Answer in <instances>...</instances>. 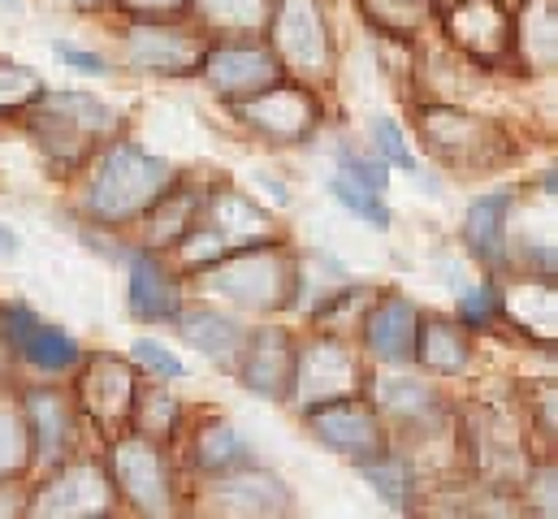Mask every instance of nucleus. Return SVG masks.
Listing matches in <instances>:
<instances>
[{"label": "nucleus", "instance_id": "9d476101", "mask_svg": "<svg viewBox=\"0 0 558 519\" xmlns=\"http://www.w3.org/2000/svg\"><path fill=\"white\" fill-rule=\"evenodd\" d=\"M126 57L156 74H199L204 44L165 17H140L126 31Z\"/></svg>", "mask_w": 558, "mask_h": 519}, {"label": "nucleus", "instance_id": "c85d7f7f", "mask_svg": "<svg viewBox=\"0 0 558 519\" xmlns=\"http://www.w3.org/2000/svg\"><path fill=\"white\" fill-rule=\"evenodd\" d=\"M35 455L31 446V424H26V411H13V407H0V481L17 476L26 468V459Z\"/></svg>", "mask_w": 558, "mask_h": 519}, {"label": "nucleus", "instance_id": "f03ea898", "mask_svg": "<svg viewBox=\"0 0 558 519\" xmlns=\"http://www.w3.org/2000/svg\"><path fill=\"white\" fill-rule=\"evenodd\" d=\"M299 273L294 260L281 248H247V252H226L217 264H208V286L247 303V307H274L286 303V294L294 290Z\"/></svg>", "mask_w": 558, "mask_h": 519}, {"label": "nucleus", "instance_id": "f3484780", "mask_svg": "<svg viewBox=\"0 0 558 519\" xmlns=\"http://www.w3.org/2000/svg\"><path fill=\"white\" fill-rule=\"evenodd\" d=\"M368 347L386 360V364H412L416 360V334H420V312L408 299H381L368 312Z\"/></svg>", "mask_w": 558, "mask_h": 519}, {"label": "nucleus", "instance_id": "b1692460", "mask_svg": "<svg viewBox=\"0 0 558 519\" xmlns=\"http://www.w3.org/2000/svg\"><path fill=\"white\" fill-rule=\"evenodd\" d=\"M515 48L537 65H555V0H529V9L515 22Z\"/></svg>", "mask_w": 558, "mask_h": 519}, {"label": "nucleus", "instance_id": "2eb2a0df", "mask_svg": "<svg viewBox=\"0 0 558 519\" xmlns=\"http://www.w3.org/2000/svg\"><path fill=\"white\" fill-rule=\"evenodd\" d=\"M109 481L96 472V463H78V468H65L35 503L39 516H105L109 511Z\"/></svg>", "mask_w": 558, "mask_h": 519}, {"label": "nucleus", "instance_id": "7ed1b4c3", "mask_svg": "<svg viewBox=\"0 0 558 519\" xmlns=\"http://www.w3.org/2000/svg\"><path fill=\"white\" fill-rule=\"evenodd\" d=\"M44 100H48V113L35 118V138H39L44 156H52L61 165H78L87 143L118 122L113 109H105L96 96H83V92H61V96H44Z\"/></svg>", "mask_w": 558, "mask_h": 519}, {"label": "nucleus", "instance_id": "72a5a7b5", "mask_svg": "<svg viewBox=\"0 0 558 519\" xmlns=\"http://www.w3.org/2000/svg\"><path fill=\"white\" fill-rule=\"evenodd\" d=\"M338 165H342V178H351V182H360V186H368V191H377V195L390 186V173H386L381 160H368V156H360V152H342Z\"/></svg>", "mask_w": 558, "mask_h": 519}, {"label": "nucleus", "instance_id": "4c0bfd02", "mask_svg": "<svg viewBox=\"0 0 558 519\" xmlns=\"http://www.w3.org/2000/svg\"><path fill=\"white\" fill-rule=\"evenodd\" d=\"M57 57H61L65 65H74L78 74H105V70H109L105 57H96V52H87V48H78V44H57Z\"/></svg>", "mask_w": 558, "mask_h": 519}, {"label": "nucleus", "instance_id": "5701e85b", "mask_svg": "<svg viewBox=\"0 0 558 519\" xmlns=\"http://www.w3.org/2000/svg\"><path fill=\"white\" fill-rule=\"evenodd\" d=\"M217 498H226L230 503V511H274V498H290L286 490H281L278 476H269V472H260V468H252V463H243V468H234V472H221V481H217Z\"/></svg>", "mask_w": 558, "mask_h": 519}, {"label": "nucleus", "instance_id": "6ab92c4d", "mask_svg": "<svg viewBox=\"0 0 558 519\" xmlns=\"http://www.w3.org/2000/svg\"><path fill=\"white\" fill-rule=\"evenodd\" d=\"M182 338L195 347V351H204L217 369H226V373H234L239 364H243V351H247V334H243V325L239 321H230V316H221V312H191V316H182Z\"/></svg>", "mask_w": 558, "mask_h": 519}, {"label": "nucleus", "instance_id": "f257e3e1", "mask_svg": "<svg viewBox=\"0 0 558 519\" xmlns=\"http://www.w3.org/2000/svg\"><path fill=\"white\" fill-rule=\"evenodd\" d=\"M169 182H173L169 160L151 156L143 143L122 138V143H113V147L100 156L83 204H87V213H92L96 221L122 226V221L147 213V208L169 191Z\"/></svg>", "mask_w": 558, "mask_h": 519}, {"label": "nucleus", "instance_id": "4be33fe9", "mask_svg": "<svg viewBox=\"0 0 558 519\" xmlns=\"http://www.w3.org/2000/svg\"><path fill=\"white\" fill-rule=\"evenodd\" d=\"M416 360L428 373H446V377L463 373L468 360H472L468 329H463V325H450V321H428V325H420Z\"/></svg>", "mask_w": 558, "mask_h": 519}, {"label": "nucleus", "instance_id": "f704fd0d", "mask_svg": "<svg viewBox=\"0 0 558 519\" xmlns=\"http://www.w3.org/2000/svg\"><path fill=\"white\" fill-rule=\"evenodd\" d=\"M377 147H381V156H386V165H395V169H408V173H416V156H412V147H408V138H403V130L399 122H377Z\"/></svg>", "mask_w": 558, "mask_h": 519}, {"label": "nucleus", "instance_id": "4468645a", "mask_svg": "<svg viewBox=\"0 0 558 519\" xmlns=\"http://www.w3.org/2000/svg\"><path fill=\"white\" fill-rule=\"evenodd\" d=\"M83 394H87V411H92V415L100 420V429H109V433L126 429L131 415H135V402H140L131 364L109 360V355H100V360L87 369Z\"/></svg>", "mask_w": 558, "mask_h": 519}, {"label": "nucleus", "instance_id": "7c9ffc66", "mask_svg": "<svg viewBox=\"0 0 558 519\" xmlns=\"http://www.w3.org/2000/svg\"><path fill=\"white\" fill-rule=\"evenodd\" d=\"M329 195H333L342 208H351L360 221H368L373 230H390V208L381 204L377 191H368V186H360V182H351V178H333V182H329Z\"/></svg>", "mask_w": 558, "mask_h": 519}, {"label": "nucleus", "instance_id": "dca6fc26", "mask_svg": "<svg viewBox=\"0 0 558 519\" xmlns=\"http://www.w3.org/2000/svg\"><path fill=\"white\" fill-rule=\"evenodd\" d=\"M243 382L269 398H290V386H294V347L281 329H265L247 342L243 351V364H239Z\"/></svg>", "mask_w": 558, "mask_h": 519}, {"label": "nucleus", "instance_id": "39448f33", "mask_svg": "<svg viewBox=\"0 0 558 519\" xmlns=\"http://www.w3.org/2000/svg\"><path fill=\"white\" fill-rule=\"evenodd\" d=\"M234 118L243 126L269 134V138H307L320 122V105H316V96L307 87L269 83L256 96L234 100Z\"/></svg>", "mask_w": 558, "mask_h": 519}, {"label": "nucleus", "instance_id": "473e14b6", "mask_svg": "<svg viewBox=\"0 0 558 519\" xmlns=\"http://www.w3.org/2000/svg\"><path fill=\"white\" fill-rule=\"evenodd\" d=\"M502 312H507V299H502V290H498L494 281L468 290L463 303H459V321H463V329H489Z\"/></svg>", "mask_w": 558, "mask_h": 519}, {"label": "nucleus", "instance_id": "bb28decb", "mask_svg": "<svg viewBox=\"0 0 558 519\" xmlns=\"http://www.w3.org/2000/svg\"><path fill=\"white\" fill-rule=\"evenodd\" d=\"M360 472H364V481H368V485H373V490H377L395 511L412 507V463H408V459L373 450V455H364Z\"/></svg>", "mask_w": 558, "mask_h": 519}, {"label": "nucleus", "instance_id": "6e6552de", "mask_svg": "<svg viewBox=\"0 0 558 519\" xmlns=\"http://www.w3.org/2000/svg\"><path fill=\"white\" fill-rule=\"evenodd\" d=\"M441 17H446L450 39L481 65H494L515 48V22L507 17L498 0H459Z\"/></svg>", "mask_w": 558, "mask_h": 519}, {"label": "nucleus", "instance_id": "2f4dec72", "mask_svg": "<svg viewBox=\"0 0 558 519\" xmlns=\"http://www.w3.org/2000/svg\"><path fill=\"white\" fill-rule=\"evenodd\" d=\"M208 22L221 26H265L274 13V0H195Z\"/></svg>", "mask_w": 558, "mask_h": 519}, {"label": "nucleus", "instance_id": "1a4fd4ad", "mask_svg": "<svg viewBox=\"0 0 558 519\" xmlns=\"http://www.w3.org/2000/svg\"><path fill=\"white\" fill-rule=\"evenodd\" d=\"M0 334L4 342L39 373H74L78 369V342L52 325H44L31 307L22 303H9L0 307Z\"/></svg>", "mask_w": 558, "mask_h": 519}, {"label": "nucleus", "instance_id": "9b49d317", "mask_svg": "<svg viewBox=\"0 0 558 519\" xmlns=\"http://www.w3.org/2000/svg\"><path fill=\"white\" fill-rule=\"evenodd\" d=\"M312 433L338 450V455H373L381 450V429H377V415L368 402H360V394H347V398H329V402H312L303 407Z\"/></svg>", "mask_w": 558, "mask_h": 519}, {"label": "nucleus", "instance_id": "58836bf2", "mask_svg": "<svg viewBox=\"0 0 558 519\" xmlns=\"http://www.w3.org/2000/svg\"><path fill=\"white\" fill-rule=\"evenodd\" d=\"M126 9H131V17L140 22V17H160V13H169V9H178V4H186V0H122Z\"/></svg>", "mask_w": 558, "mask_h": 519}, {"label": "nucleus", "instance_id": "c9c22d12", "mask_svg": "<svg viewBox=\"0 0 558 519\" xmlns=\"http://www.w3.org/2000/svg\"><path fill=\"white\" fill-rule=\"evenodd\" d=\"M131 355L140 360L147 373H156V377H182V373H186L182 360H178L173 351H165L160 342H151V338H140V342L131 347Z\"/></svg>", "mask_w": 558, "mask_h": 519}, {"label": "nucleus", "instance_id": "e433bc0d", "mask_svg": "<svg viewBox=\"0 0 558 519\" xmlns=\"http://www.w3.org/2000/svg\"><path fill=\"white\" fill-rule=\"evenodd\" d=\"M386 394H395V398H386L395 411H408V415H420V411H428L433 402H428V389L416 386V382H381Z\"/></svg>", "mask_w": 558, "mask_h": 519}, {"label": "nucleus", "instance_id": "aec40b11", "mask_svg": "<svg viewBox=\"0 0 558 519\" xmlns=\"http://www.w3.org/2000/svg\"><path fill=\"white\" fill-rule=\"evenodd\" d=\"M126 307L140 321H178V286H173V277L165 273V264L151 256V252L135 256V264H131Z\"/></svg>", "mask_w": 558, "mask_h": 519}, {"label": "nucleus", "instance_id": "412c9836", "mask_svg": "<svg viewBox=\"0 0 558 519\" xmlns=\"http://www.w3.org/2000/svg\"><path fill=\"white\" fill-rule=\"evenodd\" d=\"M511 195L498 191V195H481L472 200L468 208V243L476 260H485L489 268H502L507 264V217H511Z\"/></svg>", "mask_w": 558, "mask_h": 519}, {"label": "nucleus", "instance_id": "423d86ee", "mask_svg": "<svg viewBox=\"0 0 558 519\" xmlns=\"http://www.w3.org/2000/svg\"><path fill=\"white\" fill-rule=\"evenodd\" d=\"M208 87L226 100H243V96H256L260 87L278 83L281 61L274 48L265 44H247V39H226L217 48H208V57L199 61Z\"/></svg>", "mask_w": 558, "mask_h": 519}, {"label": "nucleus", "instance_id": "a878e982", "mask_svg": "<svg viewBox=\"0 0 558 519\" xmlns=\"http://www.w3.org/2000/svg\"><path fill=\"white\" fill-rule=\"evenodd\" d=\"M199 200H204V191H191V186H182V191H165L151 208H156V217H151V243L160 248H169V243H178L191 226H195V213H199Z\"/></svg>", "mask_w": 558, "mask_h": 519}, {"label": "nucleus", "instance_id": "a211bd4d", "mask_svg": "<svg viewBox=\"0 0 558 519\" xmlns=\"http://www.w3.org/2000/svg\"><path fill=\"white\" fill-rule=\"evenodd\" d=\"M195 226H208V230L230 248V234H234L239 243L260 239V234L269 230V213L256 208V204H252L247 195H239V191H208V195L199 200Z\"/></svg>", "mask_w": 558, "mask_h": 519}, {"label": "nucleus", "instance_id": "0eeeda50", "mask_svg": "<svg viewBox=\"0 0 558 519\" xmlns=\"http://www.w3.org/2000/svg\"><path fill=\"white\" fill-rule=\"evenodd\" d=\"M360 386V369L355 355L338 342V338H316L303 351H294V386L303 407L312 402H329V398H347Z\"/></svg>", "mask_w": 558, "mask_h": 519}, {"label": "nucleus", "instance_id": "cd10ccee", "mask_svg": "<svg viewBox=\"0 0 558 519\" xmlns=\"http://www.w3.org/2000/svg\"><path fill=\"white\" fill-rule=\"evenodd\" d=\"M195 459H199V468H204V472L221 476V472H234V468L252 463V446H247V437H243L239 429L217 424V429H208V433L199 437Z\"/></svg>", "mask_w": 558, "mask_h": 519}, {"label": "nucleus", "instance_id": "c756f323", "mask_svg": "<svg viewBox=\"0 0 558 519\" xmlns=\"http://www.w3.org/2000/svg\"><path fill=\"white\" fill-rule=\"evenodd\" d=\"M44 96H48V87H44V79L35 70L13 65V61H0V118L22 113V109L39 105Z\"/></svg>", "mask_w": 558, "mask_h": 519}, {"label": "nucleus", "instance_id": "ea45409f", "mask_svg": "<svg viewBox=\"0 0 558 519\" xmlns=\"http://www.w3.org/2000/svg\"><path fill=\"white\" fill-rule=\"evenodd\" d=\"M0 256H4V260L17 256V234H9L4 226H0Z\"/></svg>", "mask_w": 558, "mask_h": 519}, {"label": "nucleus", "instance_id": "ddd939ff", "mask_svg": "<svg viewBox=\"0 0 558 519\" xmlns=\"http://www.w3.org/2000/svg\"><path fill=\"white\" fill-rule=\"evenodd\" d=\"M274 31V48L294 65H325L329 61V31L316 0H274V13L265 22Z\"/></svg>", "mask_w": 558, "mask_h": 519}, {"label": "nucleus", "instance_id": "f8f14e48", "mask_svg": "<svg viewBox=\"0 0 558 519\" xmlns=\"http://www.w3.org/2000/svg\"><path fill=\"white\" fill-rule=\"evenodd\" d=\"M113 476L118 490L147 516H165L169 511V472H165V455L156 446V437H126L113 450Z\"/></svg>", "mask_w": 558, "mask_h": 519}, {"label": "nucleus", "instance_id": "20e7f679", "mask_svg": "<svg viewBox=\"0 0 558 519\" xmlns=\"http://www.w3.org/2000/svg\"><path fill=\"white\" fill-rule=\"evenodd\" d=\"M420 134L428 143V152L441 160V165H454V169H489L481 156H494L502 160L507 156V143L502 134L472 118V113H459V109H424L420 113Z\"/></svg>", "mask_w": 558, "mask_h": 519}, {"label": "nucleus", "instance_id": "393cba45", "mask_svg": "<svg viewBox=\"0 0 558 519\" xmlns=\"http://www.w3.org/2000/svg\"><path fill=\"white\" fill-rule=\"evenodd\" d=\"M22 411H26V424H31V446H35V455L52 459V455L65 446V437H70V415H65L61 398H57V394H35V398H26Z\"/></svg>", "mask_w": 558, "mask_h": 519}]
</instances>
